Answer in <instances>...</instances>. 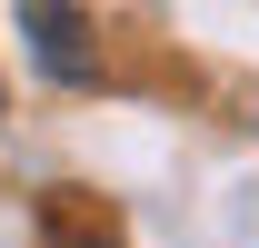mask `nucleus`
Returning a JSON list of instances; mask_svg holds the SVG:
<instances>
[{"label": "nucleus", "mask_w": 259, "mask_h": 248, "mask_svg": "<svg viewBox=\"0 0 259 248\" xmlns=\"http://www.w3.org/2000/svg\"><path fill=\"white\" fill-rule=\"evenodd\" d=\"M20 30H30V50H40V70H50V80H70V90H90V80H100V60H90V20H80L70 0H20Z\"/></svg>", "instance_id": "obj_1"}]
</instances>
